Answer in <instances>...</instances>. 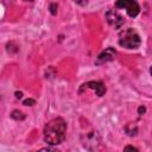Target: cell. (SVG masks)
<instances>
[{
	"instance_id": "obj_1",
	"label": "cell",
	"mask_w": 152,
	"mask_h": 152,
	"mask_svg": "<svg viewBox=\"0 0 152 152\" xmlns=\"http://www.w3.org/2000/svg\"><path fill=\"white\" fill-rule=\"evenodd\" d=\"M66 133V124L62 118L49 121L44 128V140L49 145H58L64 141Z\"/></svg>"
},
{
	"instance_id": "obj_2",
	"label": "cell",
	"mask_w": 152,
	"mask_h": 152,
	"mask_svg": "<svg viewBox=\"0 0 152 152\" xmlns=\"http://www.w3.org/2000/svg\"><path fill=\"white\" fill-rule=\"evenodd\" d=\"M119 37V44L126 49H137L141 43L140 36L133 28L124 30Z\"/></svg>"
},
{
	"instance_id": "obj_3",
	"label": "cell",
	"mask_w": 152,
	"mask_h": 152,
	"mask_svg": "<svg viewBox=\"0 0 152 152\" xmlns=\"http://www.w3.org/2000/svg\"><path fill=\"white\" fill-rule=\"evenodd\" d=\"M115 7L126 10L127 14L132 18L137 17L140 12V6L138 5V2L132 1V0H119V1L115 2Z\"/></svg>"
},
{
	"instance_id": "obj_4",
	"label": "cell",
	"mask_w": 152,
	"mask_h": 152,
	"mask_svg": "<svg viewBox=\"0 0 152 152\" xmlns=\"http://www.w3.org/2000/svg\"><path fill=\"white\" fill-rule=\"evenodd\" d=\"M106 18H107L108 24H109L110 26L115 27V28H120V27L124 25V23H125L124 18H122L115 10L108 11V12L106 13Z\"/></svg>"
},
{
	"instance_id": "obj_5",
	"label": "cell",
	"mask_w": 152,
	"mask_h": 152,
	"mask_svg": "<svg viewBox=\"0 0 152 152\" xmlns=\"http://www.w3.org/2000/svg\"><path fill=\"white\" fill-rule=\"evenodd\" d=\"M115 56H116V50L114 48H107L104 51H102L97 56L95 63L96 64H103V63L110 62V61H113L115 58Z\"/></svg>"
},
{
	"instance_id": "obj_6",
	"label": "cell",
	"mask_w": 152,
	"mask_h": 152,
	"mask_svg": "<svg viewBox=\"0 0 152 152\" xmlns=\"http://www.w3.org/2000/svg\"><path fill=\"white\" fill-rule=\"evenodd\" d=\"M81 89H91L96 93L97 96H102L104 93H106V87L102 82H99V81H91V82H88V83H84L82 86Z\"/></svg>"
},
{
	"instance_id": "obj_7",
	"label": "cell",
	"mask_w": 152,
	"mask_h": 152,
	"mask_svg": "<svg viewBox=\"0 0 152 152\" xmlns=\"http://www.w3.org/2000/svg\"><path fill=\"white\" fill-rule=\"evenodd\" d=\"M11 118L14 119V120H24L25 119V115L20 110H13L12 114H11Z\"/></svg>"
},
{
	"instance_id": "obj_8",
	"label": "cell",
	"mask_w": 152,
	"mask_h": 152,
	"mask_svg": "<svg viewBox=\"0 0 152 152\" xmlns=\"http://www.w3.org/2000/svg\"><path fill=\"white\" fill-rule=\"evenodd\" d=\"M50 12L53 14V15H56L57 14V4H55V2H52V4H50Z\"/></svg>"
},
{
	"instance_id": "obj_9",
	"label": "cell",
	"mask_w": 152,
	"mask_h": 152,
	"mask_svg": "<svg viewBox=\"0 0 152 152\" xmlns=\"http://www.w3.org/2000/svg\"><path fill=\"white\" fill-rule=\"evenodd\" d=\"M124 152H139V151H138V148H135V147H133V146H131V145H127V146L124 148Z\"/></svg>"
},
{
	"instance_id": "obj_10",
	"label": "cell",
	"mask_w": 152,
	"mask_h": 152,
	"mask_svg": "<svg viewBox=\"0 0 152 152\" xmlns=\"http://www.w3.org/2000/svg\"><path fill=\"white\" fill-rule=\"evenodd\" d=\"M34 103H36V101L32 100V99H26V100H24V102H23V104H25V106H33Z\"/></svg>"
},
{
	"instance_id": "obj_11",
	"label": "cell",
	"mask_w": 152,
	"mask_h": 152,
	"mask_svg": "<svg viewBox=\"0 0 152 152\" xmlns=\"http://www.w3.org/2000/svg\"><path fill=\"white\" fill-rule=\"evenodd\" d=\"M145 110H146V109H145V107H142V106H140V107L138 108V113H139L140 115H142V114L145 113Z\"/></svg>"
},
{
	"instance_id": "obj_12",
	"label": "cell",
	"mask_w": 152,
	"mask_h": 152,
	"mask_svg": "<svg viewBox=\"0 0 152 152\" xmlns=\"http://www.w3.org/2000/svg\"><path fill=\"white\" fill-rule=\"evenodd\" d=\"M38 152H56V151H53V150H51V148H42V150H39Z\"/></svg>"
},
{
	"instance_id": "obj_13",
	"label": "cell",
	"mask_w": 152,
	"mask_h": 152,
	"mask_svg": "<svg viewBox=\"0 0 152 152\" xmlns=\"http://www.w3.org/2000/svg\"><path fill=\"white\" fill-rule=\"evenodd\" d=\"M15 96H17L18 99H21V97H23V93H21V91H17V93H15Z\"/></svg>"
},
{
	"instance_id": "obj_14",
	"label": "cell",
	"mask_w": 152,
	"mask_h": 152,
	"mask_svg": "<svg viewBox=\"0 0 152 152\" xmlns=\"http://www.w3.org/2000/svg\"><path fill=\"white\" fill-rule=\"evenodd\" d=\"M150 74H151V76H152V66L150 68Z\"/></svg>"
}]
</instances>
